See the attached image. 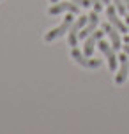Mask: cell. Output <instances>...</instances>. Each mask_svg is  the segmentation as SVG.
Wrapping results in <instances>:
<instances>
[{
  "instance_id": "obj_1",
  "label": "cell",
  "mask_w": 129,
  "mask_h": 134,
  "mask_svg": "<svg viewBox=\"0 0 129 134\" xmlns=\"http://www.w3.org/2000/svg\"><path fill=\"white\" fill-rule=\"evenodd\" d=\"M73 13H69L66 18H64V21H62L58 27H55L51 28L50 32L44 34V41L46 42H53L55 39H58V37H62L64 34H67L69 32V28H71V25H73V16H71Z\"/></svg>"
},
{
  "instance_id": "obj_2",
  "label": "cell",
  "mask_w": 129,
  "mask_h": 134,
  "mask_svg": "<svg viewBox=\"0 0 129 134\" xmlns=\"http://www.w3.org/2000/svg\"><path fill=\"white\" fill-rule=\"evenodd\" d=\"M99 49H101V53L106 57V62H108V69L111 71V72H115L117 69H119V57L115 55V49L111 48V44H108V42H104V41L99 39Z\"/></svg>"
},
{
  "instance_id": "obj_3",
  "label": "cell",
  "mask_w": 129,
  "mask_h": 134,
  "mask_svg": "<svg viewBox=\"0 0 129 134\" xmlns=\"http://www.w3.org/2000/svg\"><path fill=\"white\" fill-rule=\"evenodd\" d=\"M71 58H73L78 65H83V67H87V69H97V67L101 65V60L90 58V57H87V55H83V51H80L78 48H73Z\"/></svg>"
},
{
  "instance_id": "obj_4",
  "label": "cell",
  "mask_w": 129,
  "mask_h": 134,
  "mask_svg": "<svg viewBox=\"0 0 129 134\" xmlns=\"http://www.w3.org/2000/svg\"><path fill=\"white\" fill-rule=\"evenodd\" d=\"M87 20H88V16H80L76 21H73V25H71V28L67 32V44L71 48H76V44H78V34L85 27Z\"/></svg>"
},
{
  "instance_id": "obj_5",
  "label": "cell",
  "mask_w": 129,
  "mask_h": 134,
  "mask_svg": "<svg viewBox=\"0 0 129 134\" xmlns=\"http://www.w3.org/2000/svg\"><path fill=\"white\" fill-rule=\"evenodd\" d=\"M127 76H129V58H127V55L122 51L119 55V69H117V74H115V83L117 85L126 83Z\"/></svg>"
},
{
  "instance_id": "obj_6",
  "label": "cell",
  "mask_w": 129,
  "mask_h": 134,
  "mask_svg": "<svg viewBox=\"0 0 129 134\" xmlns=\"http://www.w3.org/2000/svg\"><path fill=\"white\" fill-rule=\"evenodd\" d=\"M62 13H73V14H78L80 13V5H76L74 2H58L48 9V14L50 16H57V14H62Z\"/></svg>"
},
{
  "instance_id": "obj_7",
  "label": "cell",
  "mask_w": 129,
  "mask_h": 134,
  "mask_svg": "<svg viewBox=\"0 0 129 134\" xmlns=\"http://www.w3.org/2000/svg\"><path fill=\"white\" fill-rule=\"evenodd\" d=\"M101 28L104 30V34L110 37V41H111V48L115 49V51H119L120 48H122V39H120V35H119V30H117L111 23H103Z\"/></svg>"
},
{
  "instance_id": "obj_8",
  "label": "cell",
  "mask_w": 129,
  "mask_h": 134,
  "mask_svg": "<svg viewBox=\"0 0 129 134\" xmlns=\"http://www.w3.org/2000/svg\"><path fill=\"white\" fill-rule=\"evenodd\" d=\"M97 25H99V13H97V11H94V13L88 14V20H87V23H85V27L80 30L78 39H85V37H88V35H90V34L97 28Z\"/></svg>"
},
{
  "instance_id": "obj_9",
  "label": "cell",
  "mask_w": 129,
  "mask_h": 134,
  "mask_svg": "<svg viewBox=\"0 0 129 134\" xmlns=\"http://www.w3.org/2000/svg\"><path fill=\"white\" fill-rule=\"evenodd\" d=\"M106 18H108V21L117 28V30H119V32H127V25H126V23L119 18L117 9L111 5V4H108V5H106Z\"/></svg>"
},
{
  "instance_id": "obj_10",
  "label": "cell",
  "mask_w": 129,
  "mask_h": 134,
  "mask_svg": "<svg viewBox=\"0 0 129 134\" xmlns=\"http://www.w3.org/2000/svg\"><path fill=\"white\" fill-rule=\"evenodd\" d=\"M103 34H104V30H101V32H92L88 37H85V42H83V55L92 57L95 44L99 42V39H103Z\"/></svg>"
},
{
  "instance_id": "obj_11",
  "label": "cell",
  "mask_w": 129,
  "mask_h": 134,
  "mask_svg": "<svg viewBox=\"0 0 129 134\" xmlns=\"http://www.w3.org/2000/svg\"><path fill=\"white\" fill-rule=\"evenodd\" d=\"M113 2V7L117 9V13L122 14V16H126V13H127V7H126V4H124V0H111Z\"/></svg>"
},
{
  "instance_id": "obj_12",
  "label": "cell",
  "mask_w": 129,
  "mask_h": 134,
  "mask_svg": "<svg viewBox=\"0 0 129 134\" xmlns=\"http://www.w3.org/2000/svg\"><path fill=\"white\" fill-rule=\"evenodd\" d=\"M90 2L94 5V11H97V13H101L103 9H104V2L103 0H90Z\"/></svg>"
},
{
  "instance_id": "obj_13",
  "label": "cell",
  "mask_w": 129,
  "mask_h": 134,
  "mask_svg": "<svg viewBox=\"0 0 129 134\" xmlns=\"http://www.w3.org/2000/svg\"><path fill=\"white\" fill-rule=\"evenodd\" d=\"M71 2H74L76 5H80V7H90L92 5L90 0H71Z\"/></svg>"
},
{
  "instance_id": "obj_14",
  "label": "cell",
  "mask_w": 129,
  "mask_h": 134,
  "mask_svg": "<svg viewBox=\"0 0 129 134\" xmlns=\"http://www.w3.org/2000/svg\"><path fill=\"white\" fill-rule=\"evenodd\" d=\"M124 53L127 55V58H129V44H126V42H124Z\"/></svg>"
},
{
  "instance_id": "obj_15",
  "label": "cell",
  "mask_w": 129,
  "mask_h": 134,
  "mask_svg": "<svg viewBox=\"0 0 129 134\" xmlns=\"http://www.w3.org/2000/svg\"><path fill=\"white\" fill-rule=\"evenodd\" d=\"M124 4H126V7H127V11H129V0H124Z\"/></svg>"
},
{
  "instance_id": "obj_16",
  "label": "cell",
  "mask_w": 129,
  "mask_h": 134,
  "mask_svg": "<svg viewBox=\"0 0 129 134\" xmlns=\"http://www.w3.org/2000/svg\"><path fill=\"white\" fill-rule=\"evenodd\" d=\"M124 42H126V44H129V37H124Z\"/></svg>"
},
{
  "instance_id": "obj_17",
  "label": "cell",
  "mask_w": 129,
  "mask_h": 134,
  "mask_svg": "<svg viewBox=\"0 0 129 134\" xmlns=\"http://www.w3.org/2000/svg\"><path fill=\"white\" fill-rule=\"evenodd\" d=\"M103 2H104V5H108V4L111 2V0H103Z\"/></svg>"
},
{
  "instance_id": "obj_18",
  "label": "cell",
  "mask_w": 129,
  "mask_h": 134,
  "mask_svg": "<svg viewBox=\"0 0 129 134\" xmlns=\"http://www.w3.org/2000/svg\"><path fill=\"white\" fill-rule=\"evenodd\" d=\"M51 2H53V4H55V2H58V0H51Z\"/></svg>"
},
{
  "instance_id": "obj_19",
  "label": "cell",
  "mask_w": 129,
  "mask_h": 134,
  "mask_svg": "<svg viewBox=\"0 0 129 134\" xmlns=\"http://www.w3.org/2000/svg\"><path fill=\"white\" fill-rule=\"evenodd\" d=\"M127 30H129V25H127Z\"/></svg>"
}]
</instances>
